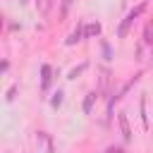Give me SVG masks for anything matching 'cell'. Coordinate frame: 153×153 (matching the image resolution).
Segmentation results:
<instances>
[{"mask_svg":"<svg viewBox=\"0 0 153 153\" xmlns=\"http://www.w3.org/2000/svg\"><path fill=\"white\" fill-rule=\"evenodd\" d=\"M84 31H86V24H84V22H79V24H76V29L65 38V45H76L79 41H84V38H86V33H84Z\"/></svg>","mask_w":153,"mask_h":153,"instance_id":"1","label":"cell"},{"mask_svg":"<svg viewBox=\"0 0 153 153\" xmlns=\"http://www.w3.org/2000/svg\"><path fill=\"white\" fill-rule=\"evenodd\" d=\"M117 122H120L122 139H124V141H131L134 134H131V127H129V117H127V112H117Z\"/></svg>","mask_w":153,"mask_h":153,"instance_id":"2","label":"cell"},{"mask_svg":"<svg viewBox=\"0 0 153 153\" xmlns=\"http://www.w3.org/2000/svg\"><path fill=\"white\" fill-rule=\"evenodd\" d=\"M53 74H55V69H53L50 65H41V88H43V91L50 88V84H53Z\"/></svg>","mask_w":153,"mask_h":153,"instance_id":"3","label":"cell"},{"mask_svg":"<svg viewBox=\"0 0 153 153\" xmlns=\"http://www.w3.org/2000/svg\"><path fill=\"white\" fill-rule=\"evenodd\" d=\"M96 100H98V91H88V93L84 96V100H81V110H84V115H91V112H93Z\"/></svg>","mask_w":153,"mask_h":153,"instance_id":"4","label":"cell"},{"mask_svg":"<svg viewBox=\"0 0 153 153\" xmlns=\"http://www.w3.org/2000/svg\"><path fill=\"white\" fill-rule=\"evenodd\" d=\"M131 26H134V19L127 14V17L120 22V26H117V38H127V36H129V31H131Z\"/></svg>","mask_w":153,"mask_h":153,"instance_id":"5","label":"cell"},{"mask_svg":"<svg viewBox=\"0 0 153 153\" xmlns=\"http://www.w3.org/2000/svg\"><path fill=\"white\" fill-rule=\"evenodd\" d=\"M100 31H103V26H100V22H91V24H86V38H96V36H100Z\"/></svg>","mask_w":153,"mask_h":153,"instance_id":"6","label":"cell"},{"mask_svg":"<svg viewBox=\"0 0 153 153\" xmlns=\"http://www.w3.org/2000/svg\"><path fill=\"white\" fill-rule=\"evenodd\" d=\"M146 10H148V2H146V0H143V2H139V5H136V7H131V10H129V12H127V14H129V17H131V19H134V22H136V19H139V17H141V14H143V12H146Z\"/></svg>","mask_w":153,"mask_h":153,"instance_id":"7","label":"cell"},{"mask_svg":"<svg viewBox=\"0 0 153 153\" xmlns=\"http://www.w3.org/2000/svg\"><path fill=\"white\" fill-rule=\"evenodd\" d=\"M86 69H88V62H81V65H76V67H72V69L67 72V79H69V81H74V79H76L79 74H84Z\"/></svg>","mask_w":153,"mask_h":153,"instance_id":"8","label":"cell"},{"mask_svg":"<svg viewBox=\"0 0 153 153\" xmlns=\"http://www.w3.org/2000/svg\"><path fill=\"white\" fill-rule=\"evenodd\" d=\"M139 117H141V127L148 129V115H146V96H141L139 100Z\"/></svg>","mask_w":153,"mask_h":153,"instance_id":"9","label":"cell"},{"mask_svg":"<svg viewBox=\"0 0 153 153\" xmlns=\"http://www.w3.org/2000/svg\"><path fill=\"white\" fill-rule=\"evenodd\" d=\"M100 53H103V60H105V62H112L115 53H112V45H110L108 41H100Z\"/></svg>","mask_w":153,"mask_h":153,"instance_id":"10","label":"cell"},{"mask_svg":"<svg viewBox=\"0 0 153 153\" xmlns=\"http://www.w3.org/2000/svg\"><path fill=\"white\" fill-rule=\"evenodd\" d=\"M62 100H65V91H62V88H57V91L53 93V98H50V108H55V110H57V108L62 105Z\"/></svg>","mask_w":153,"mask_h":153,"instance_id":"11","label":"cell"},{"mask_svg":"<svg viewBox=\"0 0 153 153\" xmlns=\"http://www.w3.org/2000/svg\"><path fill=\"white\" fill-rule=\"evenodd\" d=\"M108 86H110V69H100V91H108Z\"/></svg>","mask_w":153,"mask_h":153,"instance_id":"12","label":"cell"},{"mask_svg":"<svg viewBox=\"0 0 153 153\" xmlns=\"http://www.w3.org/2000/svg\"><path fill=\"white\" fill-rule=\"evenodd\" d=\"M143 43L146 45H153V22H148L146 29H143Z\"/></svg>","mask_w":153,"mask_h":153,"instance_id":"13","label":"cell"},{"mask_svg":"<svg viewBox=\"0 0 153 153\" xmlns=\"http://www.w3.org/2000/svg\"><path fill=\"white\" fill-rule=\"evenodd\" d=\"M14 98H17V84H12V86L7 88V93H5V100H7V103H12Z\"/></svg>","mask_w":153,"mask_h":153,"instance_id":"14","label":"cell"},{"mask_svg":"<svg viewBox=\"0 0 153 153\" xmlns=\"http://www.w3.org/2000/svg\"><path fill=\"white\" fill-rule=\"evenodd\" d=\"M45 153H55V143H53V139H45Z\"/></svg>","mask_w":153,"mask_h":153,"instance_id":"15","label":"cell"},{"mask_svg":"<svg viewBox=\"0 0 153 153\" xmlns=\"http://www.w3.org/2000/svg\"><path fill=\"white\" fill-rule=\"evenodd\" d=\"M105 153H127V151L120 148V146H110V148H105Z\"/></svg>","mask_w":153,"mask_h":153,"instance_id":"16","label":"cell"},{"mask_svg":"<svg viewBox=\"0 0 153 153\" xmlns=\"http://www.w3.org/2000/svg\"><path fill=\"white\" fill-rule=\"evenodd\" d=\"M7 69H10V62H7V60H2V65H0V72H7Z\"/></svg>","mask_w":153,"mask_h":153,"instance_id":"17","label":"cell"},{"mask_svg":"<svg viewBox=\"0 0 153 153\" xmlns=\"http://www.w3.org/2000/svg\"><path fill=\"white\" fill-rule=\"evenodd\" d=\"M26 2H29V0H19V5H26Z\"/></svg>","mask_w":153,"mask_h":153,"instance_id":"18","label":"cell"},{"mask_svg":"<svg viewBox=\"0 0 153 153\" xmlns=\"http://www.w3.org/2000/svg\"><path fill=\"white\" fill-rule=\"evenodd\" d=\"M41 2H43V0H36V5H38V7H41Z\"/></svg>","mask_w":153,"mask_h":153,"instance_id":"19","label":"cell"}]
</instances>
